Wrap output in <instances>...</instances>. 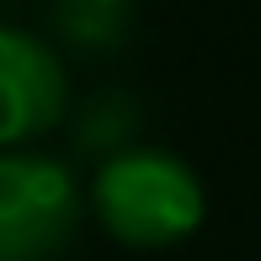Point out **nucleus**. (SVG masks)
I'll list each match as a JSON object with an SVG mask.
<instances>
[{
	"label": "nucleus",
	"instance_id": "obj_1",
	"mask_svg": "<svg viewBox=\"0 0 261 261\" xmlns=\"http://www.w3.org/2000/svg\"><path fill=\"white\" fill-rule=\"evenodd\" d=\"M91 213L128 251H171L192 240L208 219V192L176 149L134 144L91 176Z\"/></svg>",
	"mask_w": 261,
	"mask_h": 261
},
{
	"label": "nucleus",
	"instance_id": "obj_3",
	"mask_svg": "<svg viewBox=\"0 0 261 261\" xmlns=\"http://www.w3.org/2000/svg\"><path fill=\"white\" fill-rule=\"evenodd\" d=\"M69 107V75L38 32L0 21V149H32Z\"/></svg>",
	"mask_w": 261,
	"mask_h": 261
},
{
	"label": "nucleus",
	"instance_id": "obj_2",
	"mask_svg": "<svg viewBox=\"0 0 261 261\" xmlns=\"http://www.w3.org/2000/svg\"><path fill=\"white\" fill-rule=\"evenodd\" d=\"M86 219V187L43 149H0V261H59Z\"/></svg>",
	"mask_w": 261,
	"mask_h": 261
}]
</instances>
